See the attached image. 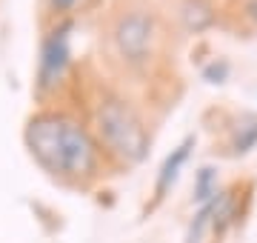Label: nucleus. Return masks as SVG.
<instances>
[{
    "instance_id": "1",
    "label": "nucleus",
    "mask_w": 257,
    "mask_h": 243,
    "mask_svg": "<svg viewBox=\"0 0 257 243\" xmlns=\"http://www.w3.org/2000/svg\"><path fill=\"white\" fill-rule=\"evenodd\" d=\"M26 143L49 172L80 178L92 175L97 163V152L89 132L66 114H37L29 120Z\"/></svg>"
},
{
    "instance_id": "2",
    "label": "nucleus",
    "mask_w": 257,
    "mask_h": 243,
    "mask_svg": "<svg viewBox=\"0 0 257 243\" xmlns=\"http://www.w3.org/2000/svg\"><path fill=\"white\" fill-rule=\"evenodd\" d=\"M97 129H100L103 141L117 158L138 163L146 158L149 152V138L143 123L138 120V114L128 109L123 100L109 97L106 103H100L97 109Z\"/></svg>"
},
{
    "instance_id": "3",
    "label": "nucleus",
    "mask_w": 257,
    "mask_h": 243,
    "mask_svg": "<svg viewBox=\"0 0 257 243\" xmlns=\"http://www.w3.org/2000/svg\"><path fill=\"white\" fill-rule=\"evenodd\" d=\"M114 40H117L120 55L126 57V60H132V63L146 60L149 49H152V18L143 15V12L126 15V18L117 23Z\"/></svg>"
},
{
    "instance_id": "4",
    "label": "nucleus",
    "mask_w": 257,
    "mask_h": 243,
    "mask_svg": "<svg viewBox=\"0 0 257 243\" xmlns=\"http://www.w3.org/2000/svg\"><path fill=\"white\" fill-rule=\"evenodd\" d=\"M66 66H69V26H60L46 38L40 52V75H37L40 89H52L60 83Z\"/></svg>"
},
{
    "instance_id": "5",
    "label": "nucleus",
    "mask_w": 257,
    "mask_h": 243,
    "mask_svg": "<svg viewBox=\"0 0 257 243\" xmlns=\"http://www.w3.org/2000/svg\"><path fill=\"white\" fill-rule=\"evenodd\" d=\"M192 138L189 141H183L180 146H177L169 158H166V163H163V169H160V178H157V192H166V189L172 186L177 180V175H180V166L186 163V158H189V149H192Z\"/></svg>"
},
{
    "instance_id": "6",
    "label": "nucleus",
    "mask_w": 257,
    "mask_h": 243,
    "mask_svg": "<svg viewBox=\"0 0 257 243\" xmlns=\"http://www.w3.org/2000/svg\"><path fill=\"white\" fill-rule=\"evenodd\" d=\"M183 18H186V26L194 29V32H200L211 23V9L203 3V0H189L183 9Z\"/></svg>"
},
{
    "instance_id": "7",
    "label": "nucleus",
    "mask_w": 257,
    "mask_h": 243,
    "mask_svg": "<svg viewBox=\"0 0 257 243\" xmlns=\"http://www.w3.org/2000/svg\"><path fill=\"white\" fill-rule=\"evenodd\" d=\"M197 200H209L217 195V180H214V169H200L197 175Z\"/></svg>"
},
{
    "instance_id": "8",
    "label": "nucleus",
    "mask_w": 257,
    "mask_h": 243,
    "mask_svg": "<svg viewBox=\"0 0 257 243\" xmlns=\"http://www.w3.org/2000/svg\"><path fill=\"white\" fill-rule=\"evenodd\" d=\"M80 0H52V6L55 9H60V12H66V9H72V6H77Z\"/></svg>"
},
{
    "instance_id": "9",
    "label": "nucleus",
    "mask_w": 257,
    "mask_h": 243,
    "mask_svg": "<svg viewBox=\"0 0 257 243\" xmlns=\"http://www.w3.org/2000/svg\"><path fill=\"white\" fill-rule=\"evenodd\" d=\"M248 12H251V18L257 20V0H254V3H251V6H248Z\"/></svg>"
}]
</instances>
